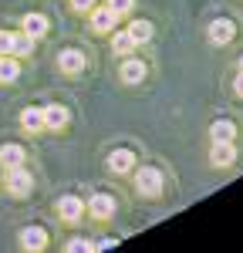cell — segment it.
<instances>
[{
    "instance_id": "cell-1",
    "label": "cell",
    "mask_w": 243,
    "mask_h": 253,
    "mask_svg": "<svg viewBox=\"0 0 243 253\" xmlns=\"http://www.w3.org/2000/svg\"><path fill=\"white\" fill-rule=\"evenodd\" d=\"M31 189H34V175L27 172L24 166L7 169V193H10V196H27Z\"/></svg>"
},
{
    "instance_id": "cell-2",
    "label": "cell",
    "mask_w": 243,
    "mask_h": 253,
    "mask_svg": "<svg viewBox=\"0 0 243 253\" xmlns=\"http://www.w3.org/2000/svg\"><path fill=\"white\" fill-rule=\"evenodd\" d=\"M135 189L142 196H159L162 193V172L152 169V166H142L139 175H135Z\"/></svg>"
},
{
    "instance_id": "cell-3",
    "label": "cell",
    "mask_w": 243,
    "mask_h": 253,
    "mask_svg": "<svg viewBox=\"0 0 243 253\" xmlns=\"http://www.w3.org/2000/svg\"><path fill=\"white\" fill-rule=\"evenodd\" d=\"M34 47V41L27 34H14V31H0V54H27Z\"/></svg>"
},
{
    "instance_id": "cell-4",
    "label": "cell",
    "mask_w": 243,
    "mask_h": 253,
    "mask_svg": "<svg viewBox=\"0 0 243 253\" xmlns=\"http://www.w3.org/2000/svg\"><path fill=\"white\" fill-rule=\"evenodd\" d=\"M206 34H209L213 44H230V41L237 38V24H233V20H226V17H220V20H213V24H209V31H206Z\"/></svg>"
},
{
    "instance_id": "cell-5",
    "label": "cell",
    "mask_w": 243,
    "mask_h": 253,
    "mask_svg": "<svg viewBox=\"0 0 243 253\" xmlns=\"http://www.w3.org/2000/svg\"><path fill=\"white\" fill-rule=\"evenodd\" d=\"M209 162H213L216 169H226V166H233V162H237V149H233V142H213Z\"/></svg>"
},
{
    "instance_id": "cell-6",
    "label": "cell",
    "mask_w": 243,
    "mask_h": 253,
    "mask_svg": "<svg viewBox=\"0 0 243 253\" xmlns=\"http://www.w3.org/2000/svg\"><path fill=\"white\" fill-rule=\"evenodd\" d=\"M81 213H84V203H81L78 196H61V203H58V216L64 219V223H78Z\"/></svg>"
},
{
    "instance_id": "cell-7",
    "label": "cell",
    "mask_w": 243,
    "mask_h": 253,
    "mask_svg": "<svg viewBox=\"0 0 243 253\" xmlns=\"http://www.w3.org/2000/svg\"><path fill=\"white\" fill-rule=\"evenodd\" d=\"M88 14H91V27H95L98 34L112 31V27H115V20H119V14H115L112 7H91Z\"/></svg>"
},
{
    "instance_id": "cell-8",
    "label": "cell",
    "mask_w": 243,
    "mask_h": 253,
    "mask_svg": "<svg viewBox=\"0 0 243 253\" xmlns=\"http://www.w3.org/2000/svg\"><path fill=\"white\" fill-rule=\"evenodd\" d=\"M84 64H88V61H84V54H81V51H75V47H68V51H61V54H58V68L64 71V75H78Z\"/></svg>"
},
{
    "instance_id": "cell-9",
    "label": "cell",
    "mask_w": 243,
    "mask_h": 253,
    "mask_svg": "<svg viewBox=\"0 0 243 253\" xmlns=\"http://www.w3.org/2000/svg\"><path fill=\"white\" fill-rule=\"evenodd\" d=\"M40 112H44V128H51V132H61L68 125V108L64 105H47Z\"/></svg>"
},
{
    "instance_id": "cell-10",
    "label": "cell",
    "mask_w": 243,
    "mask_h": 253,
    "mask_svg": "<svg viewBox=\"0 0 243 253\" xmlns=\"http://www.w3.org/2000/svg\"><path fill=\"white\" fill-rule=\"evenodd\" d=\"M88 213L95 216V219H108V216L115 213V199H112V196H105V193L91 196V199H88Z\"/></svg>"
},
{
    "instance_id": "cell-11",
    "label": "cell",
    "mask_w": 243,
    "mask_h": 253,
    "mask_svg": "<svg viewBox=\"0 0 243 253\" xmlns=\"http://www.w3.org/2000/svg\"><path fill=\"white\" fill-rule=\"evenodd\" d=\"M108 169L115 175H122V172H132L135 169V156L128 152V149H115L112 156H108Z\"/></svg>"
},
{
    "instance_id": "cell-12",
    "label": "cell",
    "mask_w": 243,
    "mask_h": 253,
    "mask_svg": "<svg viewBox=\"0 0 243 253\" xmlns=\"http://www.w3.org/2000/svg\"><path fill=\"white\" fill-rule=\"evenodd\" d=\"M24 34L31 41H40L47 34V17H44V14H27V17H24Z\"/></svg>"
},
{
    "instance_id": "cell-13",
    "label": "cell",
    "mask_w": 243,
    "mask_h": 253,
    "mask_svg": "<svg viewBox=\"0 0 243 253\" xmlns=\"http://www.w3.org/2000/svg\"><path fill=\"white\" fill-rule=\"evenodd\" d=\"M20 243H24L27 250H44V247H47V233H44L40 226H27V230L20 233Z\"/></svg>"
},
{
    "instance_id": "cell-14",
    "label": "cell",
    "mask_w": 243,
    "mask_h": 253,
    "mask_svg": "<svg viewBox=\"0 0 243 253\" xmlns=\"http://www.w3.org/2000/svg\"><path fill=\"white\" fill-rule=\"evenodd\" d=\"M233 135H237V125L226 122V118H220V122L209 125V138H213V142H233Z\"/></svg>"
},
{
    "instance_id": "cell-15",
    "label": "cell",
    "mask_w": 243,
    "mask_h": 253,
    "mask_svg": "<svg viewBox=\"0 0 243 253\" xmlns=\"http://www.w3.org/2000/svg\"><path fill=\"white\" fill-rule=\"evenodd\" d=\"M145 78V64H142V61H125V64H122V81H125V84H139V81Z\"/></svg>"
},
{
    "instance_id": "cell-16",
    "label": "cell",
    "mask_w": 243,
    "mask_h": 253,
    "mask_svg": "<svg viewBox=\"0 0 243 253\" xmlns=\"http://www.w3.org/2000/svg\"><path fill=\"white\" fill-rule=\"evenodd\" d=\"M0 166H3V169L24 166V149H20V145H3V149H0Z\"/></svg>"
},
{
    "instance_id": "cell-17",
    "label": "cell",
    "mask_w": 243,
    "mask_h": 253,
    "mask_svg": "<svg viewBox=\"0 0 243 253\" xmlns=\"http://www.w3.org/2000/svg\"><path fill=\"white\" fill-rule=\"evenodd\" d=\"M20 78V64L14 61V54H0V81H17Z\"/></svg>"
},
{
    "instance_id": "cell-18",
    "label": "cell",
    "mask_w": 243,
    "mask_h": 253,
    "mask_svg": "<svg viewBox=\"0 0 243 253\" xmlns=\"http://www.w3.org/2000/svg\"><path fill=\"white\" fill-rule=\"evenodd\" d=\"M20 125H24L27 132H40V128H44V112H40V108H24V112H20Z\"/></svg>"
},
{
    "instance_id": "cell-19",
    "label": "cell",
    "mask_w": 243,
    "mask_h": 253,
    "mask_svg": "<svg viewBox=\"0 0 243 253\" xmlns=\"http://www.w3.org/2000/svg\"><path fill=\"white\" fill-rule=\"evenodd\" d=\"M128 34L135 38V44H145V41L152 38V24L149 20H132L128 24Z\"/></svg>"
},
{
    "instance_id": "cell-20",
    "label": "cell",
    "mask_w": 243,
    "mask_h": 253,
    "mask_svg": "<svg viewBox=\"0 0 243 253\" xmlns=\"http://www.w3.org/2000/svg\"><path fill=\"white\" fill-rule=\"evenodd\" d=\"M132 47H135V38H132L128 31H119L115 41H112V51H115V54H132Z\"/></svg>"
},
{
    "instance_id": "cell-21",
    "label": "cell",
    "mask_w": 243,
    "mask_h": 253,
    "mask_svg": "<svg viewBox=\"0 0 243 253\" xmlns=\"http://www.w3.org/2000/svg\"><path fill=\"white\" fill-rule=\"evenodd\" d=\"M132 3H135V0H108V7H112V10H115V14H128V10H132Z\"/></svg>"
},
{
    "instance_id": "cell-22",
    "label": "cell",
    "mask_w": 243,
    "mask_h": 253,
    "mask_svg": "<svg viewBox=\"0 0 243 253\" xmlns=\"http://www.w3.org/2000/svg\"><path fill=\"white\" fill-rule=\"evenodd\" d=\"M71 7H75V10H81V14H88V10L95 7V0H71Z\"/></svg>"
},
{
    "instance_id": "cell-23",
    "label": "cell",
    "mask_w": 243,
    "mask_h": 253,
    "mask_svg": "<svg viewBox=\"0 0 243 253\" xmlns=\"http://www.w3.org/2000/svg\"><path fill=\"white\" fill-rule=\"evenodd\" d=\"M68 250H91V243H88V240H71Z\"/></svg>"
},
{
    "instance_id": "cell-24",
    "label": "cell",
    "mask_w": 243,
    "mask_h": 253,
    "mask_svg": "<svg viewBox=\"0 0 243 253\" xmlns=\"http://www.w3.org/2000/svg\"><path fill=\"white\" fill-rule=\"evenodd\" d=\"M233 91H237V95L243 98V71H240V75H237V81H233Z\"/></svg>"
},
{
    "instance_id": "cell-25",
    "label": "cell",
    "mask_w": 243,
    "mask_h": 253,
    "mask_svg": "<svg viewBox=\"0 0 243 253\" xmlns=\"http://www.w3.org/2000/svg\"><path fill=\"white\" fill-rule=\"evenodd\" d=\"M240 71H243V58H240Z\"/></svg>"
}]
</instances>
